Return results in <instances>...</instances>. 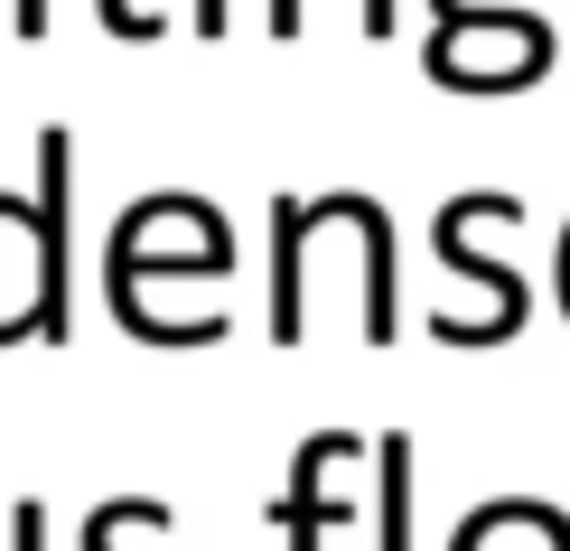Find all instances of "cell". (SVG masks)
I'll use <instances>...</instances> for the list:
<instances>
[{
  "mask_svg": "<svg viewBox=\"0 0 570 551\" xmlns=\"http://www.w3.org/2000/svg\"><path fill=\"white\" fill-rule=\"evenodd\" d=\"M140 514H150V495H122V505H104V514H94V523H85V551H122Z\"/></svg>",
  "mask_w": 570,
  "mask_h": 551,
  "instance_id": "7",
  "label": "cell"
},
{
  "mask_svg": "<svg viewBox=\"0 0 570 551\" xmlns=\"http://www.w3.org/2000/svg\"><path fill=\"white\" fill-rule=\"evenodd\" d=\"M449 551H570V523L552 505H487V514L459 523Z\"/></svg>",
  "mask_w": 570,
  "mask_h": 551,
  "instance_id": "6",
  "label": "cell"
},
{
  "mask_svg": "<svg viewBox=\"0 0 570 551\" xmlns=\"http://www.w3.org/2000/svg\"><path fill=\"white\" fill-rule=\"evenodd\" d=\"M94 10H104V29H112V38H159V19L140 10V0H94Z\"/></svg>",
  "mask_w": 570,
  "mask_h": 551,
  "instance_id": "9",
  "label": "cell"
},
{
  "mask_svg": "<svg viewBox=\"0 0 570 551\" xmlns=\"http://www.w3.org/2000/svg\"><path fill=\"white\" fill-rule=\"evenodd\" d=\"M234 234L206 197H140L122 225H112V262H104V299L131 291L150 272H187V281H225Z\"/></svg>",
  "mask_w": 570,
  "mask_h": 551,
  "instance_id": "1",
  "label": "cell"
},
{
  "mask_svg": "<svg viewBox=\"0 0 570 551\" xmlns=\"http://www.w3.org/2000/svg\"><path fill=\"white\" fill-rule=\"evenodd\" d=\"M299 253H308V206L281 197L272 206V346H299L308 308H299Z\"/></svg>",
  "mask_w": 570,
  "mask_h": 551,
  "instance_id": "5",
  "label": "cell"
},
{
  "mask_svg": "<svg viewBox=\"0 0 570 551\" xmlns=\"http://www.w3.org/2000/svg\"><path fill=\"white\" fill-rule=\"evenodd\" d=\"M337 459H355V440H346V430H318V440H299L291 495H281V505H272V523H281V533H291V551H318V533H327V523L346 514L337 495H327V468H337Z\"/></svg>",
  "mask_w": 570,
  "mask_h": 551,
  "instance_id": "3",
  "label": "cell"
},
{
  "mask_svg": "<svg viewBox=\"0 0 570 551\" xmlns=\"http://www.w3.org/2000/svg\"><path fill=\"white\" fill-rule=\"evenodd\" d=\"M10 551H47V505H38V495L10 514Z\"/></svg>",
  "mask_w": 570,
  "mask_h": 551,
  "instance_id": "10",
  "label": "cell"
},
{
  "mask_svg": "<svg viewBox=\"0 0 570 551\" xmlns=\"http://www.w3.org/2000/svg\"><path fill=\"white\" fill-rule=\"evenodd\" d=\"M38 337V225L29 197H0V346Z\"/></svg>",
  "mask_w": 570,
  "mask_h": 551,
  "instance_id": "4",
  "label": "cell"
},
{
  "mask_svg": "<svg viewBox=\"0 0 570 551\" xmlns=\"http://www.w3.org/2000/svg\"><path fill=\"white\" fill-rule=\"evenodd\" d=\"M19 38H47V0H19Z\"/></svg>",
  "mask_w": 570,
  "mask_h": 551,
  "instance_id": "12",
  "label": "cell"
},
{
  "mask_svg": "<svg viewBox=\"0 0 570 551\" xmlns=\"http://www.w3.org/2000/svg\"><path fill=\"white\" fill-rule=\"evenodd\" d=\"M29 225H38V346H66L76 327V131L47 122L38 131V187H29Z\"/></svg>",
  "mask_w": 570,
  "mask_h": 551,
  "instance_id": "2",
  "label": "cell"
},
{
  "mask_svg": "<svg viewBox=\"0 0 570 551\" xmlns=\"http://www.w3.org/2000/svg\"><path fill=\"white\" fill-rule=\"evenodd\" d=\"M402 476H412V449L384 440V551H402Z\"/></svg>",
  "mask_w": 570,
  "mask_h": 551,
  "instance_id": "8",
  "label": "cell"
},
{
  "mask_svg": "<svg viewBox=\"0 0 570 551\" xmlns=\"http://www.w3.org/2000/svg\"><path fill=\"white\" fill-rule=\"evenodd\" d=\"M187 29H197V38H225V0H187Z\"/></svg>",
  "mask_w": 570,
  "mask_h": 551,
  "instance_id": "11",
  "label": "cell"
}]
</instances>
